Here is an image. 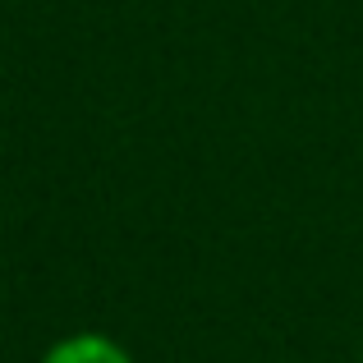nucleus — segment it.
<instances>
[{
    "label": "nucleus",
    "instance_id": "obj_1",
    "mask_svg": "<svg viewBox=\"0 0 363 363\" xmlns=\"http://www.w3.org/2000/svg\"><path fill=\"white\" fill-rule=\"evenodd\" d=\"M42 363H133V354L101 331H79V336L55 340L42 354Z\"/></svg>",
    "mask_w": 363,
    "mask_h": 363
}]
</instances>
